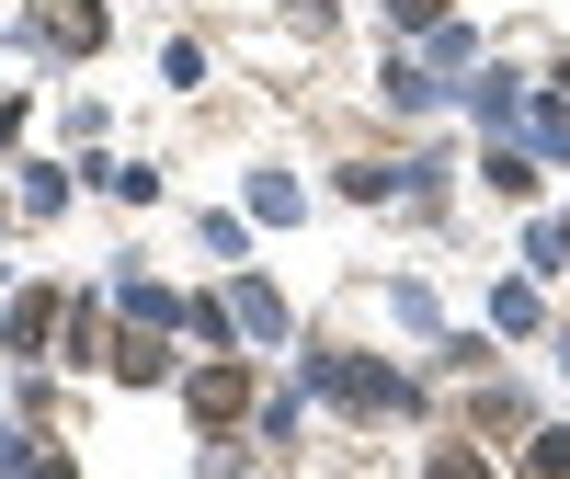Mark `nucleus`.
Returning <instances> with one entry per match:
<instances>
[{"mask_svg": "<svg viewBox=\"0 0 570 479\" xmlns=\"http://www.w3.org/2000/svg\"><path fill=\"white\" fill-rule=\"evenodd\" d=\"M46 35H58V46H91V35H104V12H91V0H58V12H46Z\"/></svg>", "mask_w": 570, "mask_h": 479, "instance_id": "nucleus-2", "label": "nucleus"}, {"mask_svg": "<svg viewBox=\"0 0 570 479\" xmlns=\"http://www.w3.org/2000/svg\"><path fill=\"white\" fill-rule=\"evenodd\" d=\"M240 400H252V389H240V365H206V377H195V411H206V422H228Z\"/></svg>", "mask_w": 570, "mask_h": 479, "instance_id": "nucleus-1", "label": "nucleus"}]
</instances>
